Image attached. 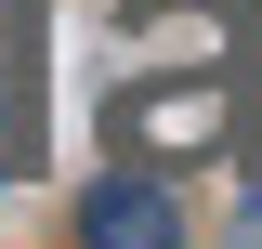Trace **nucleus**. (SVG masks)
I'll return each instance as SVG.
<instances>
[{"instance_id":"nucleus-1","label":"nucleus","mask_w":262,"mask_h":249,"mask_svg":"<svg viewBox=\"0 0 262 249\" xmlns=\"http://www.w3.org/2000/svg\"><path fill=\"white\" fill-rule=\"evenodd\" d=\"M79 249H184V197L158 171H92L79 184Z\"/></svg>"},{"instance_id":"nucleus-2","label":"nucleus","mask_w":262,"mask_h":249,"mask_svg":"<svg viewBox=\"0 0 262 249\" xmlns=\"http://www.w3.org/2000/svg\"><path fill=\"white\" fill-rule=\"evenodd\" d=\"M223 131H236L223 66H196L184 92H131V105H118V144H158V157H196V144H223Z\"/></svg>"},{"instance_id":"nucleus-3","label":"nucleus","mask_w":262,"mask_h":249,"mask_svg":"<svg viewBox=\"0 0 262 249\" xmlns=\"http://www.w3.org/2000/svg\"><path fill=\"white\" fill-rule=\"evenodd\" d=\"M249 249H262V197H249Z\"/></svg>"},{"instance_id":"nucleus-4","label":"nucleus","mask_w":262,"mask_h":249,"mask_svg":"<svg viewBox=\"0 0 262 249\" xmlns=\"http://www.w3.org/2000/svg\"><path fill=\"white\" fill-rule=\"evenodd\" d=\"M0 171H13V157H0Z\"/></svg>"}]
</instances>
